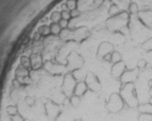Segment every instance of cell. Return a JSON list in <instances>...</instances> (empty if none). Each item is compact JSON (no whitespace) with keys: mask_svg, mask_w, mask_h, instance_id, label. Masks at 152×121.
<instances>
[{"mask_svg":"<svg viewBox=\"0 0 152 121\" xmlns=\"http://www.w3.org/2000/svg\"><path fill=\"white\" fill-rule=\"evenodd\" d=\"M123 107H124V101L118 94H112L108 103L106 104L107 110L111 114H118L122 110Z\"/></svg>","mask_w":152,"mask_h":121,"instance_id":"obj_1","label":"cell"},{"mask_svg":"<svg viewBox=\"0 0 152 121\" xmlns=\"http://www.w3.org/2000/svg\"><path fill=\"white\" fill-rule=\"evenodd\" d=\"M138 111H139L140 114H152V105L149 104V103L139 105Z\"/></svg>","mask_w":152,"mask_h":121,"instance_id":"obj_2","label":"cell"},{"mask_svg":"<svg viewBox=\"0 0 152 121\" xmlns=\"http://www.w3.org/2000/svg\"><path fill=\"white\" fill-rule=\"evenodd\" d=\"M86 88H87V87L85 86V85H84L83 83H80L75 87L74 90H73V94L76 96H79V97H81V96L85 93Z\"/></svg>","mask_w":152,"mask_h":121,"instance_id":"obj_3","label":"cell"},{"mask_svg":"<svg viewBox=\"0 0 152 121\" xmlns=\"http://www.w3.org/2000/svg\"><path fill=\"white\" fill-rule=\"evenodd\" d=\"M38 32L41 34L42 38H47L48 36L51 35V32H50V27L49 25H42L41 27L38 29Z\"/></svg>","mask_w":152,"mask_h":121,"instance_id":"obj_4","label":"cell"},{"mask_svg":"<svg viewBox=\"0 0 152 121\" xmlns=\"http://www.w3.org/2000/svg\"><path fill=\"white\" fill-rule=\"evenodd\" d=\"M138 121H152V114H140Z\"/></svg>","mask_w":152,"mask_h":121,"instance_id":"obj_5","label":"cell"},{"mask_svg":"<svg viewBox=\"0 0 152 121\" xmlns=\"http://www.w3.org/2000/svg\"><path fill=\"white\" fill-rule=\"evenodd\" d=\"M50 19L52 22H59L60 20L62 19L61 13H59V12H54V13H52L50 15Z\"/></svg>","mask_w":152,"mask_h":121,"instance_id":"obj_6","label":"cell"},{"mask_svg":"<svg viewBox=\"0 0 152 121\" xmlns=\"http://www.w3.org/2000/svg\"><path fill=\"white\" fill-rule=\"evenodd\" d=\"M70 121H83V119H80V118H76V119H73V120H70Z\"/></svg>","mask_w":152,"mask_h":121,"instance_id":"obj_7","label":"cell"},{"mask_svg":"<svg viewBox=\"0 0 152 121\" xmlns=\"http://www.w3.org/2000/svg\"><path fill=\"white\" fill-rule=\"evenodd\" d=\"M148 103H149V104H151V105H152V96H151V97H150V98H149V101H148Z\"/></svg>","mask_w":152,"mask_h":121,"instance_id":"obj_8","label":"cell"}]
</instances>
